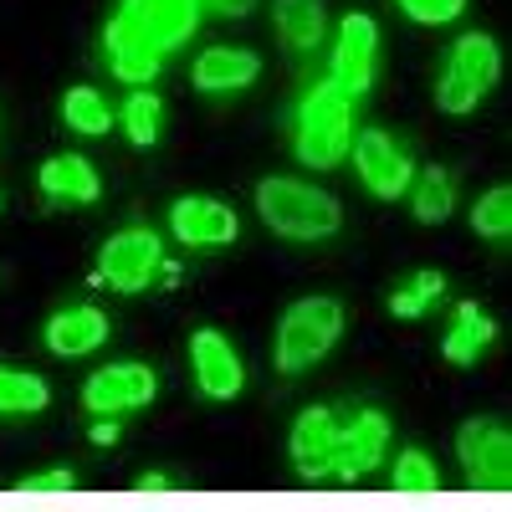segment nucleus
<instances>
[{
  "label": "nucleus",
  "mask_w": 512,
  "mask_h": 512,
  "mask_svg": "<svg viewBox=\"0 0 512 512\" xmlns=\"http://www.w3.org/2000/svg\"><path fill=\"white\" fill-rule=\"evenodd\" d=\"M349 139H354V98L344 88H333L328 77L313 82L292 113V154L313 169H333L344 164Z\"/></svg>",
  "instance_id": "f03ea898"
},
{
  "label": "nucleus",
  "mask_w": 512,
  "mask_h": 512,
  "mask_svg": "<svg viewBox=\"0 0 512 512\" xmlns=\"http://www.w3.org/2000/svg\"><path fill=\"white\" fill-rule=\"evenodd\" d=\"M333 436H338V420H333L328 405H308L303 415L292 420L287 456H292V472L303 482H328V472H333Z\"/></svg>",
  "instance_id": "4468645a"
},
{
  "label": "nucleus",
  "mask_w": 512,
  "mask_h": 512,
  "mask_svg": "<svg viewBox=\"0 0 512 512\" xmlns=\"http://www.w3.org/2000/svg\"><path fill=\"white\" fill-rule=\"evenodd\" d=\"M395 492L400 497H436L441 492V472H436V461L425 456V451H400L395 461Z\"/></svg>",
  "instance_id": "bb28decb"
},
{
  "label": "nucleus",
  "mask_w": 512,
  "mask_h": 512,
  "mask_svg": "<svg viewBox=\"0 0 512 512\" xmlns=\"http://www.w3.org/2000/svg\"><path fill=\"white\" fill-rule=\"evenodd\" d=\"M256 216L282 241H328L344 226V205L308 180L267 175V180H256Z\"/></svg>",
  "instance_id": "f257e3e1"
},
{
  "label": "nucleus",
  "mask_w": 512,
  "mask_h": 512,
  "mask_svg": "<svg viewBox=\"0 0 512 512\" xmlns=\"http://www.w3.org/2000/svg\"><path fill=\"white\" fill-rule=\"evenodd\" d=\"M456 461L466 472V487L487 492V497H507L512 482V431L497 415H477L456 431Z\"/></svg>",
  "instance_id": "39448f33"
},
{
  "label": "nucleus",
  "mask_w": 512,
  "mask_h": 512,
  "mask_svg": "<svg viewBox=\"0 0 512 512\" xmlns=\"http://www.w3.org/2000/svg\"><path fill=\"white\" fill-rule=\"evenodd\" d=\"M108 333H113V323H108V313L93 308V303H72V308L52 313L47 328H41V338H47V349H52L57 359H82V354L103 349Z\"/></svg>",
  "instance_id": "2eb2a0df"
},
{
  "label": "nucleus",
  "mask_w": 512,
  "mask_h": 512,
  "mask_svg": "<svg viewBox=\"0 0 512 512\" xmlns=\"http://www.w3.org/2000/svg\"><path fill=\"white\" fill-rule=\"evenodd\" d=\"M169 231L185 246H231L241 236L236 210L216 195H180L169 205Z\"/></svg>",
  "instance_id": "ddd939ff"
},
{
  "label": "nucleus",
  "mask_w": 512,
  "mask_h": 512,
  "mask_svg": "<svg viewBox=\"0 0 512 512\" xmlns=\"http://www.w3.org/2000/svg\"><path fill=\"white\" fill-rule=\"evenodd\" d=\"M349 159L359 169V185L374 195V200H400L415 180V164L410 154L384 134V128H359L349 139Z\"/></svg>",
  "instance_id": "1a4fd4ad"
},
{
  "label": "nucleus",
  "mask_w": 512,
  "mask_h": 512,
  "mask_svg": "<svg viewBox=\"0 0 512 512\" xmlns=\"http://www.w3.org/2000/svg\"><path fill=\"white\" fill-rule=\"evenodd\" d=\"M190 374H195V390L205 400H236L246 390V364L221 328L190 333Z\"/></svg>",
  "instance_id": "9b49d317"
},
{
  "label": "nucleus",
  "mask_w": 512,
  "mask_h": 512,
  "mask_svg": "<svg viewBox=\"0 0 512 512\" xmlns=\"http://www.w3.org/2000/svg\"><path fill=\"white\" fill-rule=\"evenodd\" d=\"M118 123H123L128 144H139V149L159 144V134H164V103H159V93L134 88L123 98V108H118Z\"/></svg>",
  "instance_id": "5701e85b"
},
{
  "label": "nucleus",
  "mask_w": 512,
  "mask_h": 512,
  "mask_svg": "<svg viewBox=\"0 0 512 512\" xmlns=\"http://www.w3.org/2000/svg\"><path fill=\"white\" fill-rule=\"evenodd\" d=\"M338 338H344V303L338 297H297L277 318L272 364H277V374H303L333 354Z\"/></svg>",
  "instance_id": "7ed1b4c3"
},
{
  "label": "nucleus",
  "mask_w": 512,
  "mask_h": 512,
  "mask_svg": "<svg viewBox=\"0 0 512 512\" xmlns=\"http://www.w3.org/2000/svg\"><path fill=\"white\" fill-rule=\"evenodd\" d=\"M379 72V21L369 11H349L338 21V41H333V62H328V82L344 88L349 98L374 88Z\"/></svg>",
  "instance_id": "0eeeda50"
},
{
  "label": "nucleus",
  "mask_w": 512,
  "mask_h": 512,
  "mask_svg": "<svg viewBox=\"0 0 512 512\" xmlns=\"http://www.w3.org/2000/svg\"><path fill=\"white\" fill-rule=\"evenodd\" d=\"M52 405V384L31 374V369H11L0 364V415H41Z\"/></svg>",
  "instance_id": "4be33fe9"
},
{
  "label": "nucleus",
  "mask_w": 512,
  "mask_h": 512,
  "mask_svg": "<svg viewBox=\"0 0 512 512\" xmlns=\"http://www.w3.org/2000/svg\"><path fill=\"white\" fill-rule=\"evenodd\" d=\"M159 395V374L139 359H123V364H103L82 379V410L93 415H128V410H144Z\"/></svg>",
  "instance_id": "6e6552de"
},
{
  "label": "nucleus",
  "mask_w": 512,
  "mask_h": 512,
  "mask_svg": "<svg viewBox=\"0 0 512 512\" xmlns=\"http://www.w3.org/2000/svg\"><path fill=\"white\" fill-rule=\"evenodd\" d=\"M118 441V420L113 415H98V425H93V446H113Z\"/></svg>",
  "instance_id": "2f4dec72"
},
{
  "label": "nucleus",
  "mask_w": 512,
  "mask_h": 512,
  "mask_svg": "<svg viewBox=\"0 0 512 512\" xmlns=\"http://www.w3.org/2000/svg\"><path fill=\"white\" fill-rule=\"evenodd\" d=\"M395 6L410 21H420V26H446V21H456L466 11V0H395Z\"/></svg>",
  "instance_id": "cd10ccee"
},
{
  "label": "nucleus",
  "mask_w": 512,
  "mask_h": 512,
  "mask_svg": "<svg viewBox=\"0 0 512 512\" xmlns=\"http://www.w3.org/2000/svg\"><path fill=\"white\" fill-rule=\"evenodd\" d=\"M262 77V57L246 47H205L190 67V82L200 93H241Z\"/></svg>",
  "instance_id": "dca6fc26"
},
{
  "label": "nucleus",
  "mask_w": 512,
  "mask_h": 512,
  "mask_svg": "<svg viewBox=\"0 0 512 512\" xmlns=\"http://www.w3.org/2000/svg\"><path fill=\"white\" fill-rule=\"evenodd\" d=\"M103 52H108V67H113L123 82H154L159 67H164V52L154 47V41H144L118 11H113V21L103 26Z\"/></svg>",
  "instance_id": "f3484780"
},
{
  "label": "nucleus",
  "mask_w": 512,
  "mask_h": 512,
  "mask_svg": "<svg viewBox=\"0 0 512 512\" xmlns=\"http://www.w3.org/2000/svg\"><path fill=\"white\" fill-rule=\"evenodd\" d=\"M502 77V52L487 31H466L451 41V52L441 62V77H436V108L441 113H472Z\"/></svg>",
  "instance_id": "20e7f679"
},
{
  "label": "nucleus",
  "mask_w": 512,
  "mask_h": 512,
  "mask_svg": "<svg viewBox=\"0 0 512 512\" xmlns=\"http://www.w3.org/2000/svg\"><path fill=\"white\" fill-rule=\"evenodd\" d=\"M62 123L77 128V134H88V139H98V134H108V128H113V108L103 103L98 88H72L62 98Z\"/></svg>",
  "instance_id": "b1692460"
},
{
  "label": "nucleus",
  "mask_w": 512,
  "mask_h": 512,
  "mask_svg": "<svg viewBox=\"0 0 512 512\" xmlns=\"http://www.w3.org/2000/svg\"><path fill=\"white\" fill-rule=\"evenodd\" d=\"M205 11H216V16H251L256 11V0H200Z\"/></svg>",
  "instance_id": "7c9ffc66"
},
{
  "label": "nucleus",
  "mask_w": 512,
  "mask_h": 512,
  "mask_svg": "<svg viewBox=\"0 0 512 512\" xmlns=\"http://www.w3.org/2000/svg\"><path fill=\"white\" fill-rule=\"evenodd\" d=\"M134 492H139V497H164V492H175V477H169V472H144V477L134 482Z\"/></svg>",
  "instance_id": "c756f323"
},
{
  "label": "nucleus",
  "mask_w": 512,
  "mask_h": 512,
  "mask_svg": "<svg viewBox=\"0 0 512 512\" xmlns=\"http://www.w3.org/2000/svg\"><path fill=\"white\" fill-rule=\"evenodd\" d=\"M159 262H164L159 231L144 226V221H128L123 231H113V236L103 241V251H98V277H103L113 292H144V287L154 282Z\"/></svg>",
  "instance_id": "423d86ee"
},
{
  "label": "nucleus",
  "mask_w": 512,
  "mask_h": 512,
  "mask_svg": "<svg viewBox=\"0 0 512 512\" xmlns=\"http://www.w3.org/2000/svg\"><path fill=\"white\" fill-rule=\"evenodd\" d=\"M410 210H415V221L420 226H441L451 210H456V175L441 164H425L420 175L410 180Z\"/></svg>",
  "instance_id": "412c9836"
},
{
  "label": "nucleus",
  "mask_w": 512,
  "mask_h": 512,
  "mask_svg": "<svg viewBox=\"0 0 512 512\" xmlns=\"http://www.w3.org/2000/svg\"><path fill=\"white\" fill-rule=\"evenodd\" d=\"M436 297H446V277L441 272H410L395 292H390V313L395 318H425V308L436 303Z\"/></svg>",
  "instance_id": "393cba45"
},
{
  "label": "nucleus",
  "mask_w": 512,
  "mask_h": 512,
  "mask_svg": "<svg viewBox=\"0 0 512 512\" xmlns=\"http://www.w3.org/2000/svg\"><path fill=\"white\" fill-rule=\"evenodd\" d=\"M36 185H41L47 200H67V205H93L103 195V180H98L93 159H82V154H52L47 164H41Z\"/></svg>",
  "instance_id": "a211bd4d"
},
{
  "label": "nucleus",
  "mask_w": 512,
  "mask_h": 512,
  "mask_svg": "<svg viewBox=\"0 0 512 512\" xmlns=\"http://www.w3.org/2000/svg\"><path fill=\"white\" fill-rule=\"evenodd\" d=\"M384 451H390V415L384 410H354L349 425H338L333 436V472L338 482H359L369 472H379Z\"/></svg>",
  "instance_id": "9d476101"
},
{
  "label": "nucleus",
  "mask_w": 512,
  "mask_h": 512,
  "mask_svg": "<svg viewBox=\"0 0 512 512\" xmlns=\"http://www.w3.org/2000/svg\"><path fill=\"white\" fill-rule=\"evenodd\" d=\"M492 338H497V323H492V313H482V303H456L451 328L441 338V359L466 369V364H477L492 349Z\"/></svg>",
  "instance_id": "6ab92c4d"
},
{
  "label": "nucleus",
  "mask_w": 512,
  "mask_h": 512,
  "mask_svg": "<svg viewBox=\"0 0 512 512\" xmlns=\"http://www.w3.org/2000/svg\"><path fill=\"white\" fill-rule=\"evenodd\" d=\"M118 16H123L128 26H134L144 41H154V47L169 57V52L180 47V41H190V36H195V26H200L205 6H200V0H123Z\"/></svg>",
  "instance_id": "f8f14e48"
},
{
  "label": "nucleus",
  "mask_w": 512,
  "mask_h": 512,
  "mask_svg": "<svg viewBox=\"0 0 512 512\" xmlns=\"http://www.w3.org/2000/svg\"><path fill=\"white\" fill-rule=\"evenodd\" d=\"M272 26L292 52H313L328 26V6L323 0H272Z\"/></svg>",
  "instance_id": "aec40b11"
},
{
  "label": "nucleus",
  "mask_w": 512,
  "mask_h": 512,
  "mask_svg": "<svg viewBox=\"0 0 512 512\" xmlns=\"http://www.w3.org/2000/svg\"><path fill=\"white\" fill-rule=\"evenodd\" d=\"M472 231L487 236V241H507V236H512V190H507V185H492L487 195H477V205H472Z\"/></svg>",
  "instance_id": "a878e982"
},
{
  "label": "nucleus",
  "mask_w": 512,
  "mask_h": 512,
  "mask_svg": "<svg viewBox=\"0 0 512 512\" xmlns=\"http://www.w3.org/2000/svg\"><path fill=\"white\" fill-rule=\"evenodd\" d=\"M72 487H77V477L67 472V466H47V472H31V477L16 482L21 497H62V492H72Z\"/></svg>",
  "instance_id": "c85d7f7f"
}]
</instances>
